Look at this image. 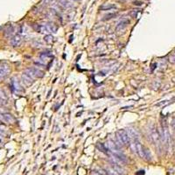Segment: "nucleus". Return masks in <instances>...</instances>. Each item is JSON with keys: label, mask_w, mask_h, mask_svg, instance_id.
Segmentation results:
<instances>
[{"label": "nucleus", "mask_w": 175, "mask_h": 175, "mask_svg": "<svg viewBox=\"0 0 175 175\" xmlns=\"http://www.w3.org/2000/svg\"><path fill=\"white\" fill-rule=\"evenodd\" d=\"M74 1H78V0H74Z\"/></svg>", "instance_id": "5701e85b"}, {"label": "nucleus", "mask_w": 175, "mask_h": 175, "mask_svg": "<svg viewBox=\"0 0 175 175\" xmlns=\"http://www.w3.org/2000/svg\"><path fill=\"white\" fill-rule=\"evenodd\" d=\"M117 12H111V13H108L107 15H105V16H104V18H103V20H110V19H111V18H113L117 17Z\"/></svg>", "instance_id": "f3484780"}, {"label": "nucleus", "mask_w": 175, "mask_h": 175, "mask_svg": "<svg viewBox=\"0 0 175 175\" xmlns=\"http://www.w3.org/2000/svg\"><path fill=\"white\" fill-rule=\"evenodd\" d=\"M117 139L118 141V144H120V146L127 145L130 142V137L128 136L127 131L124 130H118L116 133Z\"/></svg>", "instance_id": "f03ea898"}, {"label": "nucleus", "mask_w": 175, "mask_h": 175, "mask_svg": "<svg viewBox=\"0 0 175 175\" xmlns=\"http://www.w3.org/2000/svg\"><path fill=\"white\" fill-rule=\"evenodd\" d=\"M127 133H128L129 137L132 138L133 140H137V137H138L137 132L136 131V130H134V129H132V128H129V129L127 130Z\"/></svg>", "instance_id": "f8f14e48"}, {"label": "nucleus", "mask_w": 175, "mask_h": 175, "mask_svg": "<svg viewBox=\"0 0 175 175\" xmlns=\"http://www.w3.org/2000/svg\"><path fill=\"white\" fill-rule=\"evenodd\" d=\"M21 43H22V37L20 35H15L11 40V45L12 46H18Z\"/></svg>", "instance_id": "1a4fd4ad"}, {"label": "nucleus", "mask_w": 175, "mask_h": 175, "mask_svg": "<svg viewBox=\"0 0 175 175\" xmlns=\"http://www.w3.org/2000/svg\"><path fill=\"white\" fill-rule=\"evenodd\" d=\"M44 41H45L46 43H48V44L53 43V37L51 34L46 35V36H45V37H44Z\"/></svg>", "instance_id": "a211bd4d"}, {"label": "nucleus", "mask_w": 175, "mask_h": 175, "mask_svg": "<svg viewBox=\"0 0 175 175\" xmlns=\"http://www.w3.org/2000/svg\"><path fill=\"white\" fill-rule=\"evenodd\" d=\"M45 28H46V31L50 32V33H56L58 31V26L56 25H54L53 23H51V22L46 24Z\"/></svg>", "instance_id": "6e6552de"}, {"label": "nucleus", "mask_w": 175, "mask_h": 175, "mask_svg": "<svg viewBox=\"0 0 175 175\" xmlns=\"http://www.w3.org/2000/svg\"><path fill=\"white\" fill-rule=\"evenodd\" d=\"M159 135H160V141L164 146L168 148L169 146V141H170V133L168 131V126L166 124V122L164 121L162 123L161 129L159 131Z\"/></svg>", "instance_id": "f257e3e1"}, {"label": "nucleus", "mask_w": 175, "mask_h": 175, "mask_svg": "<svg viewBox=\"0 0 175 175\" xmlns=\"http://www.w3.org/2000/svg\"><path fill=\"white\" fill-rule=\"evenodd\" d=\"M13 88H14L16 91L20 89V85H19L18 82L17 80H14V79H13Z\"/></svg>", "instance_id": "aec40b11"}, {"label": "nucleus", "mask_w": 175, "mask_h": 175, "mask_svg": "<svg viewBox=\"0 0 175 175\" xmlns=\"http://www.w3.org/2000/svg\"><path fill=\"white\" fill-rule=\"evenodd\" d=\"M3 118L7 122V123H11L12 124L15 120H14V117L11 115V114H8V113H5L3 115Z\"/></svg>", "instance_id": "2eb2a0df"}, {"label": "nucleus", "mask_w": 175, "mask_h": 175, "mask_svg": "<svg viewBox=\"0 0 175 175\" xmlns=\"http://www.w3.org/2000/svg\"><path fill=\"white\" fill-rule=\"evenodd\" d=\"M169 61L172 63V64H175V53H173L170 57H169Z\"/></svg>", "instance_id": "412c9836"}, {"label": "nucleus", "mask_w": 175, "mask_h": 175, "mask_svg": "<svg viewBox=\"0 0 175 175\" xmlns=\"http://www.w3.org/2000/svg\"><path fill=\"white\" fill-rule=\"evenodd\" d=\"M25 74H26L27 75H29L32 79H35V78H42L44 76V72L41 71L39 68H27L25 70L24 72Z\"/></svg>", "instance_id": "7ed1b4c3"}, {"label": "nucleus", "mask_w": 175, "mask_h": 175, "mask_svg": "<svg viewBox=\"0 0 175 175\" xmlns=\"http://www.w3.org/2000/svg\"><path fill=\"white\" fill-rule=\"evenodd\" d=\"M134 4H135V5L139 6V5H142V4H143V2H140V1H135V2H134Z\"/></svg>", "instance_id": "4be33fe9"}, {"label": "nucleus", "mask_w": 175, "mask_h": 175, "mask_svg": "<svg viewBox=\"0 0 175 175\" xmlns=\"http://www.w3.org/2000/svg\"><path fill=\"white\" fill-rule=\"evenodd\" d=\"M22 79H23V82L27 85V86H30L33 83V79H32L29 75H27L26 74H23L22 75Z\"/></svg>", "instance_id": "ddd939ff"}, {"label": "nucleus", "mask_w": 175, "mask_h": 175, "mask_svg": "<svg viewBox=\"0 0 175 175\" xmlns=\"http://www.w3.org/2000/svg\"><path fill=\"white\" fill-rule=\"evenodd\" d=\"M8 101L7 95L4 92V90L0 89V104H6Z\"/></svg>", "instance_id": "4468645a"}, {"label": "nucleus", "mask_w": 175, "mask_h": 175, "mask_svg": "<svg viewBox=\"0 0 175 175\" xmlns=\"http://www.w3.org/2000/svg\"><path fill=\"white\" fill-rule=\"evenodd\" d=\"M105 173L107 175H120L118 174L116 171H114L112 168H107L105 169Z\"/></svg>", "instance_id": "6ab92c4d"}, {"label": "nucleus", "mask_w": 175, "mask_h": 175, "mask_svg": "<svg viewBox=\"0 0 175 175\" xmlns=\"http://www.w3.org/2000/svg\"><path fill=\"white\" fill-rule=\"evenodd\" d=\"M96 148H97L101 152H103V153H105V154H110V150H109L103 144H102V143H98V144H96Z\"/></svg>", "instance_id": "9b49d317"}, {"label": "nucleus", "mask_w": 175, "mask_h": 175, "mask_svg": "<svg viewBox=\"0 0 175 175\" xmlns=\"http://www.w3.org/2000/svg\"><path fill=\"white\" fill-rule=\"evenodd\" d=\"M11 72V68L7 64H3L0 65V79L4 78L5 76H7Z\"/></svg>", "instance_id": "39448f33"}, {"label": "nucleus", "mask_w": 175, "mask_h": 175, "mask_svg": "<svg viewBox=\"0 0 175 175\" xmlns=\"http://www.w3.org/2000/svg\"><path fill=\"white\" fill-rule=\"evenodd\" d=\"M110 165H111V168L114 171H116L118 174L124 175V169L121 166L117 165V164H114V163H110Z\"/></svg>", "instance_id": "9d476101"}, {"label": "nucleus", "mask_w": 175, "mask_h": 175, "mask_svg": "<svg viewBox=\"0 0 175 175\" xmlns=\"http://www.w3.org/2000/svg\"><path fill=\"white\" fill-rule=\"evenodd\" d=\"M129 24H130V21H129L128 19H123V20H121V21L117 24V28H116V31H117V32L123 31L124 29H125V28L128 26Z\"/></svg>", "instance_id": "423d86ee"}, {"label": "nucleus", "mask_w": 175, "mask_h": 175, "mask_svg": "<svg viewBox=\"0 0 175 175\" xmlns=\"http://www.w3.org/2000/svg\"><path fill=\"white\" fill-rule=\"evenodd\" d=\"M108 149H109L112 153L120 152V147H119L117 144H115L113 141H109V142H108Z\"/></svg>", "instance_id": "0eeeda50"}, {"label": "nucleus", "mask_w": 175, "mask_h": 175, "mask_svg": "<svg viewBox=\"0 0 175 175\" xmlns=\"http://www.w3.org/2000/svg\"><path fill=\"white\" fill-rule=\"evenodd\" d=\"M150 136L152 140L153 141V143L155 144H159L160 141V135H159V131L157 130V128H155L154 126H152V128L150 131Z\"/></svg>", "instance_id": "20e7f679"}, {"label": "nucleus", "mask_w": 175, "mask_h": 175, "mask_svg": "<svg viewBox=\"0 0 175 175\" xmlns=\"http://www.w3.org/2000/svg\"><path fill=\"white\" fill-rule=\"evenodd\" d=\"M113 8H115V5L114 4H104L103 5H102L100 7V9L102 11H109V10L113 9Z\"/></svg>", "instance_id": "dca6fc26"}]
</instances>
